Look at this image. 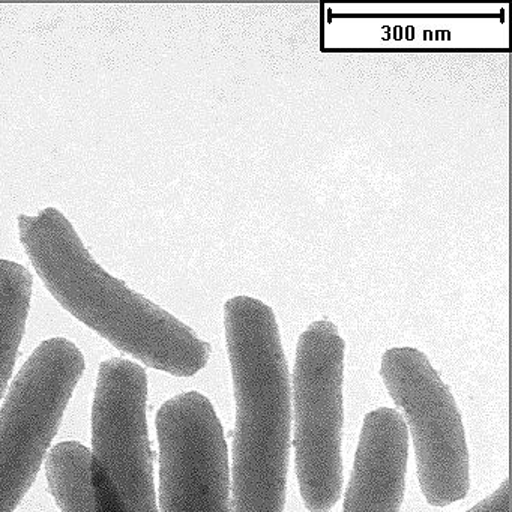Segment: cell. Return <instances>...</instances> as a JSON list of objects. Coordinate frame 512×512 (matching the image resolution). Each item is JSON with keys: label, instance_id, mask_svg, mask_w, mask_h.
Masks as SVG:
<instances>
[{"label": "cell", "instance_id": "7", "mask_svg": "<svg viewBox=\"0 0 512 512\" xmlns=\"http://www.w3.org/2000/svg\"><path fill=\"white\" fill-rule=\"evenodd\" d=\"M155 427L161 512H232L229 449L211 400L197 391L176 395Z\"/></svg>", "mask_w": 512, "mask_h": 512}, {"label": "cell", "instance_id": "4", "mask_svg": "<svg viewBox=\"0 0 512 512\" xmlns=\"http://www.w3.org/2000/svg\"><path fill=\"white\" fill-rule=\"evenodd\" d=\"M344 355L346 343L329 320L311 323L296 347L293 445L308 512L331 511L343 493Z\"/></svg>", "mask_w": 512, "mask_h": 512}, {"label": "cell", "instance_id": "1", "mask_svg": "<svg viewBox=\"0 0 512 512\" xmlns=\"http://www.w3.org/2000/svg\"><path fill=\"white\" fill-rule=\"evenodd\" d=\"M19 236L50 295L71 316L142 364L191 377L211 358V344L169 311L107 274L56 208L20 214Z\"/></svg>", "mask_w": 512, "mask_h": 512}, {"label": "cell", "instance_id": "9", "mask_svg": "<svg viewBox=\"0 0 512 512\" xmlns=\"http://www.w3.org/2000/svg\"><path fill=\"white\" fill-rule=\"evenodd\" d=\"M34 278L11 260H0V400L7 392L25 335Z\"/></svg>", "mask_w": 512, "mask_h": 512}, {"label": "cell", "instance_id": "5", "mask_svg": "<svg viewBox=\"0 0 512 512\" xmlns=\"http://www.w3.org/2000/svg\"><path fill=\"white\" fill-rule=\"evenodd\" d=\"M85 368L77 344L56 337L17 374L0 409V512L16 511L31 490Z\"/></svg>", "mask_w": 512, "mask_h": 512}, {"label": "cell", "instance_id": "10", "mask_svg": "<svg viewBox=\"0 0 512 512\" xmlns=\"http://www.w3.org/2000/svg\"><path fill=\"white\" fill-rule=\"evenodd\" d=\"M91 451L79 442H62L50 452L47 481L61 512H95L89 485Z\"/></svg>", "mask_w": 512, "mask_h": 512}, {"label": "cell", "instance_id": "2", "mask_svg": "<svg viewBox=\"0 0 512 512\" xmlns=\"http://www.w3.org/2000/svg\"><path fill=\"white\" fill-rule=\"evenodd\" d=\"M236 418L232 512H284L292 428V385L274 310L235 296L224 305Z\"/></svg>", "mask_w": 512, "mask_h": 512}, {"label": "cell", "instance_id": "8", "mask_svg": "<svg viewBox=\"0 0 512 512\" xmlns=\"http://www.w3.org/2000/svg\"><path fill=\"white\" fill-rule=\"evenodd\" d=\"M409 431L398 410L364 418L343 512H400L406 491Z\"/></svg>", "mask_w": 512, "mask_h": 512}, {"label": "cell", "instance_id": "11", "mask_svg": "<svg viewBox=\"0 0 512 512\" xmlns=\"http://www.w3.org/2000/svg\"><path fill=\"white\" fill-rule=\"evenodd\" d=\"M467 512H511V484L505 479L491 496L485 497Z\"/></svg>", "mask_w": 512, "mask_h": 512}, {"label": "cell", "instance_id": "3", "mask_svg": "<svg viewBox=\"0 0 512 512\" xmlns=\"http://www.w3.org/2000/svg\"><path fill=\"white\" fill-rule=\"evenodd\" d=\"M89 485L95 512H158L148 433V376L137 362L100 365Z\"/></svg>", "mask_w": 512, "mask_h": 512}, {"label": "cell", "instance_id": "6", "mask_svg": "<svg viewBox=\"0 0 512 512\" xmlns=\"http://www.w3.org/2000/svg\"><path fill=\"white\" fill-rule=\"evenodd\" d=\"M380 376L412 434L419 485L428 505L460 502L470 488L469 448L451 389L415 347L386 350Z\"/></svg>", "mask_w": 512, "mask_h": 512}]
</instances>
